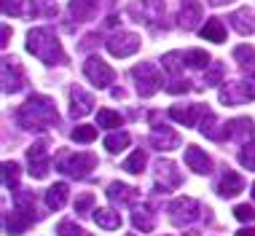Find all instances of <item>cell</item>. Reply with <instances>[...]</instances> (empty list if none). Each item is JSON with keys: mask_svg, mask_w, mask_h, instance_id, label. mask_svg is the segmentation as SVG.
Masks as SVG:
<instances>
[{"mask_svg": "<svg viewBox=\"0 0 255 236\" xmlns=\"http://www.w3.org/2000/svg\"><path fill=\"white\" fill-rule=\"evenodd\" d=\"M16 123L22 126L24 131H43L49 126H57L59 123V113H57V105H54L51 97L46 94H32L27 97V102L16 108Z\"/></svg>", "mask_w": 255, "mask_h": 236, "instance_id": "6da1fadb", "label": "cell"}, {"mask_svg": "<svg viewBox=\"0 0 255 236\" xmlns=\"http://www.w3.org/2000/svg\"><path fill=\"white\" fill-rule=\"evenodd\" d=\"M27 51L38 57L43 65H67V54L51 27H32L27 32Z\"/></svg>", "mask_w": 255, "mask_h": 236, "instance_id": "7a4b0ae2", "label": "cell"}, {"mask_svg": "<svg viewBox=\"0 0 255 236\" xmlns=\"http://www.w3.org/2000/svg\"><path fill=\"white\" fill-rule=\"evenodd\" d=\"M132 81H134L137 94H140V97H153L158 89L164 86L161 70H158L156 65H150V62H142V65L134 67V70H132Z\"/></svg>", "mask_w": 255, "mask_h": 236, "instance_id": "3957f363", "label": "cell"}, {"mask_svg": "<svg viewBox=\"0 0 255 236\" xmlns=\"http://www.w3.org/2000/svg\"><path fill=\"white\" fill-rule=\"evenodd\" d=\"M97 166V156L94 153H65L57 161V169L70 177H86Z\"/></svg>", "mask_w": 255, "mask_h": 236, "instance_id": "277c9868", "label": "cell"}, {"mask_svg": "<svg viewBox=\"0 0 255 236\" xmlns=\"http://www.w3.org/2000/svg\"><path fill=\"white\" fill-rule=\"evenodd\" d=\"M199 212H202V207H199V201L191 199V196H180V199H175L169 204V218H172L175 226L194 223V220L199 218Z\"/></svg>", "mask_w": 255, "mask_h": 236, "instance_id": "5b68a950", "label": "cell"}, {"mask_svg": "<svg viewBox=\"0 0 255 236\" xmlns=\"http://www.w3.org/2000/svg\"><path fill=\"white\" fill-rule=\"evenodd\" d=\"M84 75L94 83V86H100V89H105V86H110V83L116 81V70L108 65L105 59H100V57H89L86 59Z\"/></svg>", "mask_w": 255, "mask_h": 236, "instance_id": "8992f818", "label": "cell"}, {"mask_svg": "<svg viewBox=\"0 0 255 236\" xmlns=\"http://www.w3.org/2000/svg\"><path fill=\"white\" fill-rule=\"evenodd\" d=\"M218 100L223 102V105H247V102L255 100V92L247 81H234V83H226V86L220 89Z\"/></svg>", "mask_w": 255, "mask_h": 236, "instance_id": "52a82bcc", "label": "cell"}, {"mask_svg": "<svg viewBox=\"0 0 255 236\" xmlns=\"http://www.w3.org/2000/svg\"><path fill=\"white\" fill-rule=\"evenodd\" d=\"M108 51L113 54V57H132V54L140 51V35H134V32H116V35L108 38Z\"/></svg>", "mask_w": 255, "mask_h": 236, "instance_id": "ba28073f", "label": "cell"}, {"mask_svg": "<svg viewBox=\"0 0 255 236\" xmlns=\"http://www.w3.org/2000/svg\"><path fill=\"white\" fill-rule=\"evenodd\" d=\"M49 142L46 140H40V142H35L30 150H27V161H30V175L35 177V180H43L46 175H49V166H51V161H49Z\"/></svg>", "mask_w": 255, "mask_h": 236, "instance_id": "9c48e42d", "label": "cell"}, {"mask_svg": "<svg viewBox=\"0 0 255 236\" xmlns=\"http://www.w3.org/2000/svg\"><path fill=\"white\" fill-rule=\"evenodd\" d=\"M24 70H22V62L13 59V57H3V92L13 94L19 89H24Z\"/></svg>", "mask_w": 255, "mask_h": 236, "instance_id": "30bf717a", "label": "cell"}, {"mask_svg": "<svg viewBox=\"0 0 255 236\" xmlns=\"http://www.w3.org/2000/svg\"><path fill=\"white\" fill-rule=\"evenodd\" d=\"M129 11L156 27V24L164 22V16H167V3H164V0H140V3H134Z\"/></svg>", "mask_w": 255, "mask_h": 236, "instance_id": "8fae6325", "label": "cell"}, {"mask_svg": "<svg viewBox=\"0 0 255 236\" xmlns=\"http://www.w3.org/2000/svg\"><path fill=\"white\" fill-rule=\"evenodd\" d=\"M153 169H156L158 185L164 183V191H172V188H177V185H183V175L177 172L175 161H169V158H158L153 164Z\"/></svg>", "mask_w": 255, "mask_h": 236, "instance_id": "7c38bea8", "label": "cell"}, {"mask_svg": "<svg viewBox=\"0 0 255 236\" xmlns=\"http://www.w3.org/2000/svg\"><path fill=\"white\" fill-rule=\"evenodd\" d=\"M35 218H38V212H27V210H16V207H13V212L5 215V223H3L5 226V234H8V236L24 234L27 228L35 223Z\"/></svg>", "mask_w": 255, "mask_h": 236, "instance_id": "4fadbf2b", "label": "cell"}, {"mask_svg": "<svg viewBox=\"0 0 255 236\" xmlns=\"http://www.w3.org/2000/svg\"><path fill=\"white\" fill-rule=\"evenodd\" d=\"M207 105H172L169 108V118L177 123H185V126H196L204 118Z\"/></svg>", "mask_w": 255, "mask_h": 236, "instance_id": "5bb4252c", "label": "cell"}, {"mask_svg": "<svg viewBox=\"0 0 255 236\" xmlns=\"http://www.w3.org/2000/svg\"><path fill=\"white\" fill-rule=\"evenodd\" d=\"M92 110H94V94H89L84 86H73L70 89V116L84 118Z\"/></svg>", "mask_w": 255, "mask_h": 236, "instance_id": "9a60e30c", "label": "cell"}, {"mask_svg": "<svg viewBox=\"0 0 255 236\" xmlns=\"http://www.w3.org/2000/svg\"><path fill=\"white\" fill-rule=\"evenodd\" d=\"M148 142L153 145L156 150H175L177 145H180V134L172 131L169 126H158V123H153V131H150Z\"/></svg>", "mask_w": 255, "mask_h": 236, "instance_id": "2e32d148", "label": "cell"}, {"mask_svg": "<svg viewBox=\"0 0 255 236\" xmlns=\"http://www.w3.org/2000/svg\"><path fill=\"white\" fill-rule=\"evenodd\" d=\"M253 134H255L253 118H231L226 123V137L231 142H247V140H253Z\"/></svg>", "mask_w": 255, "mask_h": 236, "instance_id": "e0dca14e", "label": "cell"}, {"mask_svg": "<svg viewBox=\"0 0 255 236\" xmlns=\"http://www.w3.org/2000/svg\"><path fill=\"white\" fill-rule=\"evenodd\" d=\"M202 3L199 0H183V5H180V13H177V22H180L183 30H196V24L202 22Z\"/></svg>", "mask_w": 255, "mask_h": 236, "instance_id": "ac0fdd59", "label": "cell"}, {"mask_svg": "<svg viewBox=\"0 0 255 236\" xmlns=\"http://www.w3.org/2000/svg\"><path fill=\"white\" fill-rule=\"evenodd\" d=\"M185 164H188V169L196 172V175H210L212 172L210 156H207L202 148H196V145H188V148H185Z\"/></svg>", "mask_w": 255, "mask_h": 236, "instance_id": "d6986e66", "label": "cell"}, {"mask_svg": "<svg viewBox=\"0 0 255 236\" xmlns=\"http://www.w3.org/2000/svg\"><path fill=\"white\" fill-rule=\"evenodd\" d=\"M242 188H245V180L239 177V172H234L226 166L223 177H220V183H218V193L223 199H231V196H237V193H242Z\"/></svg>", "mask_w": 255, "mask_h": 236, "instance_id": "ffe728a7", "label": "cell"}, {"mask_svg": "<svg viewBox=\"0 0 255 236\" xmlns=\"http://www.w3.org/2000/svg\"><path fill=\"white\" fill-rule=\"evenodd\" d=\"M229 22H231V27L239 32V35H253L255 32V11L250 8V5H245V8L231 13Z\"/></svg>", "mask_w": 255, "mask_h": 236, "instance_id": "44dd1931", "label": "cell"}, {"mask_svg": "<svg viewBox=\"0 0 255 236\" xmlns=\"http://www.w3.org/2000/svg\"><path fill=\"white\" fill-rule=\"evenodd\" d=\"M137 188L132 185H124V183H110L108 185V199L113 201V204H134L137 201Z\"/></svg>", "mask_w": 255, "mask_h": 236, "instance_id": "7402d4cb", "label": "cell"}, {"mask_svg": "<svg viewBox=\"0 0 255 236\" xmlns=\"http://www.w3.org/2000/svg\"><path fill=\"white\" fill-rule=\"evenodd\" d=\"M100 11V0H70V13L75 22H89Z\"/></svg>", "mask_w": 255, "mask_h": 236, "instance_id": "603a6c76", "label": "cell"}, {"mask_svg": "<svg viewBox=\"0 0 255 236\" xmlns=\"http://www.w3.org/2000/svg\"><path fill=\"white\" fill-rule=\"evenodd\" d=\"M199 126H202V134H204V137H210V140H215V142L226 140V123L220 126L218 116H215V113H210V110H207L204 118L199 121Z\"/></svg>", "mask_w": 255, "mask_h": 236, "instance_id": "cb8c5ba5", "label": "cell"}, {"mask_svg": "<svg viewBox=\"0 0 255 236\" xmlns=\"http://www.w3.org/2000/svg\"><path fill=\"white\" fill-rule=\"evenodd\" d=\"M3 13L5 16H27L32 19L38 13L32 0H3Z\"/></svg>", "mask_w": 255, "mask_h": 236, "instance_id": "d4e9b609", "label": "cell"}, {"mask_svg": "<svg viewBox=\"0 0 255 236\" xmlns=\"http://www.w3.org/2000/svg\"><path fill=\"white\" fill-rule=\"evenodd\" d=\"M132 223L137 231H142V234H150L156 228V218H153V212H150V207L145 204H134V210H132Z\"/></svg>", "mask_w": 255, "mask_h": 236, "instance_id": "484cf974", "label": "cell"}, {"mask_svg": "<svg viewBox=\"0 0 255 236\" xmlns=\"http://www.w3.org/2000/svg\"><path fill=\"white\" fill-rule=\"evenodd\" d=\"M67 193H70L67 183H54L51 188L46 191V207H49V210H62V207L67 204Z\"/></svg>", "mask_w": 255, "mask_h": 236, "instance_id": "4316f807", "label": "cell"}, {"mask_svg": "<svg viewBox=\"0 0 255 236\" xmlns=\"http://www.w3.org/2000/svg\"><path fill=\"white\" fill-rule=\"evenodd\" d=\"M161 65H164V70H167L172 78H177L183 70H185V51H169V54H164L161 57Z\"/></svg>", "mask_w": 255, "mask_h": 236, "instance_id": "83f0119b", "label": "cell"}, {"mask_svg": "<svg viewBox=\"0 0 255 236\" xmlns=\"http://www.w3.org/2000/svg\"><path fill=\"white\" fill-rule=\"evenodd\" d=\"M199 35L204 40H210V43H223L226 40V27L220 19H207V24L199 30Z\"/></svg>", "mask_w": 255, "mask_h": 236, "instance_id": "f1b7e54d", "label": "cell"}, {"mask_svg": "<svg viewBox=\"0 0 255 236\" xmlns=\"http://www.w3.org/2000/svg\"><path fill=\"white\" fill-rule=\"evenodd\" d=\"M94 223L100 228H105V231H116V228L121 226V215H116L113 210H94Z\"/></svg>", "mask_w": 255, "mask_h": 236, "instance_id": "f546056e", "label": "cell"}, {"mask_svg": "<svg viewBox=\"0 0 255 236\" xmlns=\"http://www.w3.org/2000/svg\"><path fill=\"white\" fill-rule=\"evenodd\" d=\"M129 142H132V137H129L127 131H113V134L105 137V150L108 153H121Z\"/></svg>", "mask_w": 255, "mask_h": 236, "instance_id": "4dcf8cb0", "label": "cell"}, {"mask_svg": "<svg viewBox=\"0 0 255 236\" xmlns=\"http://www.w3.org/2000/svg\"><path fill=\"white\" fill-rule=\"evenodd\" d=\"M97 123H100V129H119L121 126V113H116V110H110V108H100Z\"/></svg>", "mask_w": 255, "mask_h": 236, "instance_id": "1f68e13d", "label": "cell"}, {"mask_svg": "<svg viewBox=\"0 0 255 236\" xmlns=\"http://www.w3.org/2000/svg\"><path fill=\"white\" fill-rule=\"evenodd\" d=\"M234 59H237L245 70H255V48L253 46H237L234 48Z\"/></svg>", "mask_w": 255, "mask_h": 236, "instance_id": "d6a6232c", "label": "cell"}, {"mask_svg": "<svg viewBox=\"0 0 255 236\" xmlns=\"http://www.w3.org/2000/svg\"><path fill=\"white\" fill-rule=\"evenodd\" d=\"M145 150H134L132 156L124 161V172H132V175H142V169H145Z\"/></svg>", "mask_w": 255, "mask_h": 236, "instance_id": "836d02e7", "label": "cell"}, {"mask_svg": "<svg viewBox=\"0 0 255 236\" xmlns=\"http://www.w3.org/2000/svg\"><path fill=\"white\" fill-rule=\"evenodd\" d=\"M3 183H5L8 191H13L19 185V164L16 161H5L3 164Z\"/></svg>", "mask_w": 255, "mask_h": 236, "instance_id": "e575fe53", "label": "cell"}, {"mask_svg": "<svg viewBox=\"0 0 255 236\" xmlns=\"http://www.w3.org/2000/svg\"><path fill=\"white\" fill-rule=\"evenodd\" d=\"M185 62H188V67H210V54L202 48H191V51H185Z\"/></svg>", "mask_w": 255, "mask_h": 236, "instance_id": "d590c367", "label": "cell"}, {"mask_svg": "<svg viewBox=\"0 0 255 236\" xmlns=\"http://www.w3.org/2000/svg\"><path fill=\"white\" fill-rule=\"evenodd\" d=\"M239 164H242L245 169L255 172V140L242 145V150H239Z\"/></svg>", "mask_w": 255, "mask_h": 236, "instance_id": "8d00e7d4", "label": "cell"}, {"mask_svg": "<svg viewBox=\"0 0 255 236\" xmlns=\"http://www.w3.org/2000/svg\"><path fill=\"white\" fill-rule=\"evenodd\" d=\"M70 137H73L75 142H94V140H97V129L81 123V126H75V129L70 131Z\"/></svg>", "mask_w": 255, "mask_h": 236, "instance_id": "74e56055", "label": "cell"}, {"mask_svg": "<svg viewBox=\"0 0 255 236\" xmlns=\"http://www.w3.org/2000/svg\"><path fill=\"white\" fill-rule=\"evenodd\" d=\"M223 73H226V67L220 65V62H212L204 73V86H218L220 78H223Z\"/></svg>", "mask_w": 255, "mask_h": 236, "instance_id": "f35d334b", "label": "cell"}, {"mask_svg": "<svg viewBox=\"0 0 255 236\" xmlns=\"http://www.w3.org/2000/svg\"><path fill=\"white\" fill-rule=\"evenodd\" d=\"M57 236H92V234L84 231V228H78L73 220H62L57 226Z\"/></svg>", "mask_w": 255, "mask_h": 236, "instance_id": "ab89813d", "label": "cell"}, {"mask_svg": "<svg viewBox=\"0 0 255 236\" xmlns=\"http://www.w3.org/2000/svg\"><path fill=\"white\" fill-rule=\"evenodd\" d=\"M94 207V193H81L75 199V215H86Z\"/></svg>", "mask_w": 255, "mask_h": 236, "instance_id": "60d3db41", "label": "cell"}, {"mask_svg": "<svg viewBox=\"0 0 255 236\" xmlns=\"http://www.w3.org/2000/svg\"><path fill=\"white\" fill-rule=\"evenodd\" d=\"M164 92H167V94H188V92H191V81L175 78L172 83H167V86H164Z\"/></svg>", "mask_w": 255, "mask_h": 236, "instance_id": "b9f144b4", "label": "cell"}, {"mask_svg": "<svg viewBox=\"0 0 255 236\" xmlns=\"http://www.w3.org/2000/svg\"><path fill=\"white\" fill-rule=\"evenodd\" d=\"M234 218L242 220V223H250V220L255 218V210L250 204H239V207H234Z\"/></svg>", "mask_w": 255, "mask_h": 236, "instance_id": "7bdbcfd3", "label": "cell"}, {"mask_svg": "<svg viewBox=\"0 0 255 236\" xmlns=\"http://www.w3.org/2000/svg\"><path fill=\"white\" fill-rule=\"evenodd\" d=\"M94 40H97V35H86L84 40H81V48H92Z\"/></svg>", "mask_w": 255, "mask_h": 236, "instance_id": "ee69618b", "label": "cell"}, {"mask_svg": "<svg viewBox=\"0 0 255 236\" xmlns=\"http://www.w3.org/2000/svg\"><path fill=\"white\" fill-rule=\"evenodd\" d=\"M11 40V27H3V46H8Z\"/></svg>", "mask_w": 255, "mask_h": 236, "instance_id": "f6af8a7d", "label": "cell"}, {"mask_svg": "<svg viewBox=\"0 0 255 236\" xmlns=\"http://www.w3.org/2000/svg\"><path fill=\"white\" fill-rule=\"evenodd\" d=\"M237 236H255V228H242V231H237Z\"/></svg>", "mask_w": 255, "mask_h": 236, "instance_id": "bcb514c9", "label": "cell"}, {"mask_svg": "<svg viewBox=\"0 0 255 236\" xmlns=\"http://www.w3.org/2000/svg\"><path fill=\"white\" fill-rule=\"evenodd\" d=\"M105 24H108V27H116V24H119V16H116V13H113V16H108Z\"/></svg>", "mask_w": 255, "mask_h": 236, "instance_id": "7dc6e473", "label": "cell"}, {"mask_svg": "<svg viewBox=\"0 0 255 236\" xmlns=\"http://www.w3.org/2000/svg\"><path fill=\"white\" fill-rule=\"evenodd\" d=\"M210 5H226V3H234V0H207Z\"/></svg>", "mask_w": 255, "mask_h": 236, "instance_id": "c3c4849f", "label": "cell"}, {"mask_svg": "<svg viewBox=\"0 0 255 236\" xmlns=\"http://www.w3.org/2000/svg\"><path fill=\"white\" fill-rule=\"evenodd\" d=\"M113 97L116 100H124V89H113Z\"/></svg>", "mask_w": 255, "mask_h": 236, "instance_id": "681fc988", "label": "cell"}, {"mask_svg": "<svg viewBox=\"0 0 255 236\" xmlns=\"http://www.w3.org/2000/svg\"><path fill=\"white\" fill-rule=\"evenodd\" d=\"M188 236H199V234H196V231H188Z\"/></svg>", "mask_w": 255, "mask_h": 236, "instance_id": "f907efd6", "label": "cell"}, {"mask_svg": "<svg viewBox=\"0 0 255 236\" xmlns=\"http://www.w3.org/2000/svg\"><path fill=\"white\" fill-rule=\"evenodd\" d=\"M253 199H255V185H253Z\"/></svg>", "mask_w": 255, "mask_h": 236, "instance_id": "816d5d0a", "label": "cell"}]
</instances>
